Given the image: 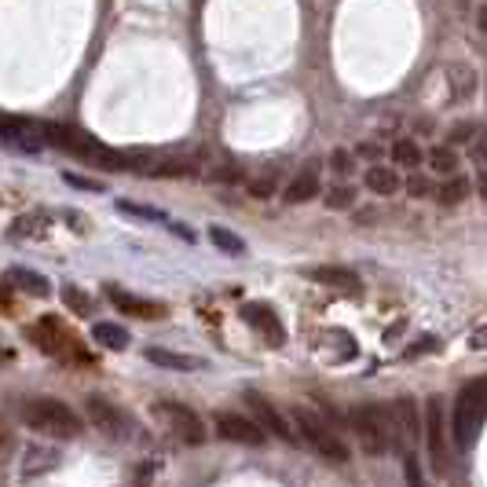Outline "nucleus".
<instances>
[{"instance_id": "f257e3e1", "label": "nucleus", "mask_w": 487, "mask_h": 487, "mask_svg": "<svg viewBox=\"0 0 487 487\" xmlns=\"http://www.w3.org/2000/svg\"><path fill=\"white\" fill-rule=\"evenodd\" d=\"M19 418H22L30 429L45 432V436H56V440H73V436H81V418L66 407L63 399H56V396L22 399V403H19Z\"/></svg>"}, {"instance_id": "f03ea898", "label": "nucleus", "mask_w": 487, "mask_h": 487, "mask_svg": "<svg viewBox=\"0 0 487 487\" xmlns=\"http://www.w3.org/2000/svg\"><path fill=\"white\" fill-rule=\"evenodd\" d=\"M483 422H487V378L469 381V385L458 392V399H455L451 436H455V443H458L462 451H473V443H476Z\"/></svg>"}, {"instance_id": "7ed1b4c3", "label": "nucleus", "mask_w": 487, "mask_h": 487, "mask_svg": "<svg viewBox=\"0 0 487 487\" xmlns=\"http://www.w3.org/2000/svg\"><path fill=\"white\" fill-rule=\"evenodd\" d=\"M352 429L363 443V451L371 455H385L389 448H396V411L381 407V403H367V407L352 411Z\"/></svg>"}, {"instance_id": "20e7f679", "label": "nucleus", "mask_w": 487, "mask_h": 487, "mask_svg": "<svg viewBox=\"0 0 487 487\" xmlns=\"http://www.w3.org/2000/svg\"><path fill=\"white\" fill-rule=\"evenodd\" d=\"M297 425H301L304 440L312 443V448H315L322 458H330L334 466L348 462V448H345V440H341L327 422H319L312 411H297Z\"/></svg>"}, {"instance_id": "39448f33", "label": "nucleus", "mask_w": 487, "mask_h": 487, "mask_svg": "<svg viewBox=\"0 0 487 487\" xmlns=\"http://www.w3.org/2000/svg\"><path fill=\"white\" fill-rule=\"evenodd\" d=\"M425 440H429L436 476H448V422H443V399L440 396H429V403H425Z\"/></svg>"}, {"instance_id": "423d86ee", "label": "nucleus", "mask_w": 487, "mask_h": 487, "mask_svg": "<svg viewBox=\"0 0 487 487\" xmlns=\"http://www.w3.org/2000/svg\"><path fill=\"white\" fill-rule=\"evenodd\" d=\"M158 414L169 422V429L184 440V443H206V425H201V418L194 411H187L184 403H158Z\"/></svg>"}, {"instance_id": "0eeeda50", "label": "nucleus", "mask_w": 487, "mask_h": 487, "mask_svg": "<svg viewBox=\"0 0 487 487\" xmlns=\"http://www.w3.org/2000/svg\"><path fill=\"white\" fill-rule=\"evenodd\" d=\"M246 403H250V411H253V418H257V425L264 429V432H275L278 440H286V443H297V432L290 429V422L286 418H282L275 407H271V403L261 396V392H246Z\"/></svg>"}, {"instance_id": "6e6552de", "label": "nucleus", "mask_w": 487, "mask_h": 487, "mask_svg": "<svg viewBox=\"0 0 487 487\" xmlns=\"http://www.w3.org/2000/svg\"><path fill=\"white\" fill-rule=\"evenodd\" d=\"M217 432L224 440H235V443H246V448H261V443L268 440V432L250 422V418H242V414H217Z\"/></svg>"}, {"instance_id": "1a4fd4ad", "label": "nucleus", "mask_w": 487, "mask_h": 487, "mask_svg": "<svg viewBox=\"0 0 487 487\" xmlns=\"http://www.w3.org/2000/svg\"><path fill=\"white\" fill-rule=\"evenodd\" d=\"M85 411H89V422L96 425V429H103L107 436H125V414H121L110 399H103V396H89L85 399Z\"/></svg>"}, {"instance_id": "9d476101", "label": "nucleus", "mask_w": 487, "mask_h": 487, "mask_svg": "<svg viewBox=\"0 0 487 487\" xmlns=\"http://www.w3.org/2000/svg\"><path fill=\"white\" fill-rule=\"evenodd\" d=\"M242 319H246L264 341H271V345H286V327H282L278 315H275L268 304H246V308H242Z\"/></svg>"}, {"instance_id": "9b49d317", "label": "nucleus", "mask_w": 487, "mask_h": 487, "mask_svg": "<svg viewBox=\"0 0 487 487\" xmlns=\"http://www.w3.org/2000/svg\"><path fill=\"white\" fill-rule=\"evenodd\" d=\"M107 297H110V304H114L117 312L136 315V319H161V315H166V308H161L158 301H143V297H132V294L117 290V286H110V290H107Z\"/></svg>"}, {"instance_id": "f8f14e48", "label": "nucleus", "mask_w": 487, "mask_h": 487, "mask_svg": "<svg viewBox=\"0 0 487 487\" xmlns=\"http://www.w3.org/2000/svg\"><path fill=\"white\" fill-rule=\"evenodd\" d=\"M147 359L158 363V367H169V371H201V367H206V359L180 355V352H166V348H147Z\"/></svg>"}, {"instance_id": "ddd939ff", "label": "nucleus", "mask_w": 487, "mask_h": 487, "mask_svg": "<svg viewBox=\"0 0 487 487\" xmlns=\"http://www.w3.org/2000/svg\"><path fill=\"white\" fill-rule=\"evenodd\" d=\"M308 278H315V282H322V286H337V290H359V278H355V271H348V268H312L308 271Z\"/></svg>"}, {"instance_id": "4468645a", "label": "nucleus", "mask_w": 487, "mask_h": 487, "mask_svg": "<svg viewBox=\"0 0 487 487\" xmlns=\"http://www.w3.org/2000/svg\"><path fill=\"white\" fill-rule=\"evenodd\" d=\"M92 341L110 348V352H121V348H129V330L125 327H117V322H96L92 327Z\"/></svg>"}, {"instance_id": "2eb2a0df", "label": "nucleus", "mask_w": 487, "mask_h": 487, "mask_svg": "<svg viewBox=\"0 0 487 487\" xmlns=\"http://www.w3.org/2000/svg\"><path fill=\"white\" fill-rule=\"evenodd\" d=\"M396 418H399V429H403V440H418L422 436V422H418V407H414V399L411 396H403L399 403H396Z\"/></svg>"}, {"instance_id": "dca6fc26", "label": "nucleus", "mask_w": 487, "mask_h": 487, "mask_svg": "<svg viewBox=\"0 0 487 487\" xmlns=\"http://www.w3.org/2000/svg\"><path fill=\"white\" fill-rule=\"evenodd\" d=\"M8 282H15L19 290H26V294H33V297H48V294H52L48 278L37 275V271H26V268H12V271H8Z\"/></svg>"}, {"instance_id": "f3484780", "label": "nucleus", "mask_w": 487, "mask_h": 487, "mask_svg": "<svg viewBox=\"0 0 487 487\" xmlns=\"http://www.w3.org/2000/svg\"><path fill=\"white\" fill-rule=\"evenodd\" d=\"M319 194V173L315 169H304L290 187H286V201L290 206H301V201H312Z\"/></svg>"}, {"instance_id": "a211bd4d", "label": "nucleus", "mask_w": 487, "mask_h": 487, "mask_svg": "<svg viewBox=\"0 0 487 487\" xmlns=\"http://www.w3.org/2000/svg\"><path fill=\"white\" fill-rule=\"evenodd\" d=\"M363 184H367L374 194H396L399 191V176L389 166H371L367 173H363Z\"/></svg>"}, {"instance_id": "6ab92c4d", "label": "nucleus", "mask_w": 487, "mask_h": 487, "mask_svg": "<svg viewBox=\"0 0 487 487\" xmlns=\"http://www.w3.org/2000/svg\"><path fill=\"white\" fill-rule=\"evenodd\" d=\"M56 462H59L56 451H48V448H30V451H26V462H22V473H26V476L48 473V469H56Z\"/></svg>"}, {"instance_id": "aec40b11", "label": "nucleus", "mask_w": 487, "mask_h": 487, "mask_svg": "<svg viewBox=\"0 0 487 487\" xmlns=\"http://www.w3.org/2000/svg\"><path fill=\"white\" fill-rule=\"evenodd\" d=\"M209 242L217 250H224V253H231V257H238V253H246V242H242L235 231H227V227H220V224H213L209 227Z\"/></svg>"}, {"instance_id": "412c9836", "label": "nucleus", "mask_w": 487, "mask_h": 487, "mask_svg": "<svg viewBox=\"0 0 487 487\" xmlns=\"http://www.w3.org/2000/svg\"><path fill=\"white\" fill-rule=\"evenodd\" d=\"M392 161L414 169V166H422V147H418L414 140H396V143H392Z\"/></svg>"}, {"instance_id": "4be33fe9", "label": "nucleus", "mask_w": 487, "mask_h": 487, "mask_svg": "<svg viewBox=\"0 0 487 487\" xmlns=\"http://www.w3.org/2000/svg\"><path fill=\"white\" fill-rule=\"evenodd\" d=\"M466 194H469V180L455 176V173H451L448 184L440 187V201H443V206H458V201H466Z\"/></svg>"}, {"instance_id": "5701e85b", "label": "nucleus", "mask_w": 487, "mask_h": 487, "mask_svg": "<svg viewBox=\"0 0 487 487\" xmlns=\"http://www.w3.org/2000/svg\"><path fill=\"white\" fill-rule=\"evenodd\" d=\"M429 166H432L436 173H443V176H451V173L458 169V154H455L451 147H432V150H429Z\"/></svg>"}, {"instance_id": "b1692460", "label": "nucleus", "mask_w": 487, "mask_h": 487, "mask_svg": "<svg viewBox=\"0 0 487 487\" xmlns=\"http://www.w3.org/2000/svg\"><path fill=\"white\" fill-rule=\"evenodd\" d=\"M117 213H129V217H140V220H166V213H161V209L136 206V201H117Z\"/></svg>"}, {"instance_id": "393cba45", "label": "nucleus", "mask_w": 487, "mask_h": 487, "mask_svg": "<svg viewBox=\"0 0 487 487\" xmlns=\"http://www.w3.org/2000/svg\"><path fill=\"white\" fill-rule=\"evenodd\" d=\"M355 201V191L352 187H330V194H327V206L330 209H348Z\"/></svg>"}, {"instance_id": "a878e982", "label": "nucleus", "mask_w": 487, "mask_h": 487, "mask_svg": "<svg viewBox=\"0 0 487 487\" xmlns=\"http://www.w3.org/2000/svg\"><path fill=\"white\" fill-rule=\"evenodd\" d=\"M469 158L476 166H487V129H476L473 132V143H469Z\"/></svg>"}, {"instance_id": "bb28decb", "label": "nucleus", "mask_w": 487, "mask_h": 487, "mask_svg": "<svg viewBox=\"0 0 487 487\" xmlns=\"http://www.w3.org/2000/svg\"><path fill=\"white\" fill-rule=\"evenodd\" d=\"M154 176H191L194 173V166L191 161H166V166H158V169H150Z\"/></svg>"}, {"instance_id": "cd10ccee", "label": "nucleus", "mask_w": 487, "mask_h": 487, "mask_svg": "<svg viewBox=\"0 0 487 487\" xmlns=\"http://www.w3.org/2000/svg\"><path fill=\"white\" fill-rule=\"evenodd\" d=\"M330 166H334V173H337V176H352V173H355L352 154H345V150H334V154H330Z\"/></svg>"}, {"instance_id": "c85d7f7f", "label": "nucleus", "mask_w": 487, "mask_h": 487, "mask_svg": "<svg viewBox=\"0 0 487 487\" xmlns=\"http://www.w3.org/2000/svg\"><path fill=\"white\" fill-rule=\"evenodd\" d=\"M448 73L458 77V96H469V92H473V70H469V66H451Z\"/></svg>"}, {"instance_id": "c756f323", "label": "nucleus", "mask_w": 487, "mask_h": 487, "mask_svg": "<svg viewBox=\"0 0 487 487\" xmlns=\"http://www.w3.org/2000/svg\"><path fill=\"white\" fill-rule=\"evenodd\" d=\"M63 297H66V301H70V304H73L81 315H89V312H92V301H89V297H81L73 286H66V290H63Z\"/></svg>"}, {"instance_id": "7c9ffc66", "label": "nucleus", "mask_w": 487, "mask_h": 487, "mask_svg": "<svg viewBox=\"0 0 487 487\" xmlns=\"http://www.w3.org/2000/svg\"><path fill=\"white\" fill-rule=\"evenodd\" d=\"M403 469H407V483H422V480H425V476H422V469H418V458H414V455L403 458Z\"/></svg>"}, {"instance_id": "2f4dec72", "label": "nucleus", "mask_w": 487, "mask_h": 487, "mask_svg": "<svg viewBox=\"0 0 487 487\" xmlns=\"http://www.w3.org/2000/svg\"><path fill=\"white\" fill-rule=\"evenodd\" d=\"M407 191H411L414 198H422V194H429V191H432V184H429L425 176H411V180H407Z\"/></svg>"}, {"instance_id": "473e14b6", "label": "nucleus", "mask_w": 487, "mask_h": 487, "mask_svg": "<svg viewBox=\"0 0 487 487\" xmlns=\"http://www.w3.org/2000/svg\"><path fill=\"white\" fill-rule=\"evenodd\" d=\"M66 180H70L73 187H81V191H103V184H99V180H85V176H73V173H70Z\"/></svg>"}, {"instance_id": "72a5a7b5", "label": "nucleus", "mask_w": 487, "mask_h": 487, "mask_svg": "<svg viewBox=\"0 0 487 487\" xmlns=\"http://www.w3.org/2000/svg\"><path fill=\"white\" fill-rule=\"evenodd\" d=\"M250 191H253L257 198H268V194H275V184H271V180H257V184H250Z\"/></svg>"}, {"instance_id": "f704fd0d", "label": "nucleus", "mask_w": 487, "mask_h": 487, "mask_svg": "<svg viewBox=\"0 0 487 487\" xmlns=\"http://www.w3.org/2000/svg\"><path fill=\"white\" fill-rule=\"evenodd\" d=\"M476 132V125H469V121H466V125H455V132H451V143H462L466 136H473Z\"/></svg>"}, {"instance_id": "c9c22d12", "label": "nucleus", "mask_w": 487, "mask_h": 487, "mask_svg": "<svg viewBox=\"0 0 487 487\" xmlns=\"http://www.w3.org/2000/svg\"><path fill=\"white\" fill-rule=\"evenodd\" d=\"M8 451H12V432L0 425V458H8Z\"/></svg>"}, {"instance_id": "e433bc0d", "label": "nucleus", "mask_w": 487, "mask_h": 487, "mask_svg": "<svg viewBox=\"0 0 487 487\" xmlns=\"http://www.w3.org/2000/svg\"><path fill=\"white\" fill-rule=\"evenodd\" d=\"M473 348H487V330H476V334H473Z\"/></svg>"}, {"instance_id": "4c0bfd02", "label": "nucleus", "mask_w": 487, "mask_h": 487, "mask_svg": "<svg viewBox=\"0 0 487 487\" xmlns=\"http://www.w3.org/2000/svg\"><path fill=\"white\" fill-rule=\"evenodd\" d=\"M476 191H480V198H483V201H487V169H483V173H480V180H476Z\"/></svg>"}, {"instance_id": "58836bf2", "label": "nucleus", "mask_w": 487, "mask_h": 487, "mask_svg": "<svg viewBox=\"0 0 487 487\" xmlns=\"http://www.w3.org/2000/svg\"><path fill=\"white\" fill-rule=\"evenodd\" d=\"M476 22H480V30L487 33V8H480V15H476Z\"/></svg>"}, {"instance_id": "ea45409f", "label": "nucleus", "mask_w": 487, "mask_h": 487, "mask_svg": "<svg viewBox=\"0 0 487 487\" xmlns=\"http://www.w3.org/2000/svg\"><path fill=\"white\" fill-rule=\"evenodd\" d=\"M0 359H8V352H4V348H0Z\"/></svg>"}]
</instances>
